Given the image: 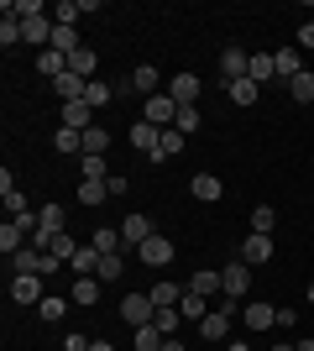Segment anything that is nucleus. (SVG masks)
Returning a JSON list of instances; mask_svg holds the SVG:
<instances>
[{
	"label": "nucleus",
	"mask_w": 314,
	"mask_h": 351,
	"mask_svg": "<svg viewBox=\"0 0 314 351\" xmlns=\"http://www.w3.org/2000/svg\"><path fill=\"white\" fill-rule=\"evenodd\" d=\"M120 320L131 325V330L152 325V320H157V304H152V293H126V299H120Z\"/></svg>",
	"instance_id": "f257e3e1"
},
{
	"label": "nucleus",
	"mask_w": 314,
	"mask_h": 351,
	"mask_svg": "<svg viewBox=\"0 0 314 351\" xmlns=\"http://www.w3.org/2000/svg\"><path fill=\"white\" fill-rule=\"evenodd\" d=\"M142 121H152L157 132H168V126L179 121V100H173V95H152V100L142 105Z\"/></svg>",
	"instance_id": "f03ea898"
},
{
	"label": "nucleus",
	"mask_w": 314,
	"mask_h": 351,
	"mask_svg": "<svg viewBox=\"0 0 314 351\" xmlns=\"http://www.w3.org/2000/svg\"><path fill=\"white\" fill-rule=\"evenodd\" d=\"M246 289H252V267L241 263V257H236V263H231V267H220V293H231V299H241V293H246Z\"/></svg>",
	"instance_id": "7ed1b4c3"
},
{
	"label": "nucleus",
	"mask_w": 314,
	"mask_h": 351,
	"mask_svg": "<svg viewBox=\"0 0 314 351\" xmlns=\"http://www.w3.org/2000/svg\"><path fill=\"white\" fill-rule=\"evenodd\" d=\"M11 299H16V304H42V299H47L42 278H37V273H16V278H11Z\"/></svg>",
	"instance_id": "20e7f679"
},
{
	"label": "nucleus",
	"mask_w": 314,
	"mask_h": 351,
	"mask_svg": "<svg viewBox=\"0 0 314 351\" xmlns=\"http://www.w3.org/2000/svg\"><path fill=\"white\" fill-rule=\"evenodd\" d=\"M152 236H157V231H152L147 215H126V220H120V241H126V252H136L142 241H152Z\"/></svg>",
	"instance_id": "39448f33"
},
{
	"label": "nucleus",
	"mask_w": 314,
	"mask_h": 351,
	"mask_svg": "<svg viewBox=\"0 0 314 351\" xmlns=\"http://www.w3.org/2000/svg\"><path fill=\"white\" fill-rule=\"evenodd\" d=\"M136 263H147V267L173 263V241H168V236H152V241H142V247H136Z\"/></svg>",
	"instance_id": "423d86ee"
},
{
	"label": "nucleus",
	"mask_w": 314,
	"mask_h": 351,
	"mask_svg": "<svg viewBox=\"0 0 314 351\" xmlns=\"http://www.w3.org/2000/svg\"><path fill=\"white\" fill-rule=\"evenodd\" d=\"M246 69H252V53H241V47H225V53H220V79H225V84L246 79Z\"/></svg>",
	"instance_id": "0eeeda50"
},
{
	"label": "nucleus",
	"mask_w": 314,
	"mask_h": 351,
	"mask_svg": "<svg viewBox=\"0 0 314 351\" xmlns=\"http://www.w3.org/2000/svg\"><path fill=\"white\" fill-rule=\"evenodd\" d=\"M241 263L246 267H262V263H272V236H246V241H241Z\"/></svg>",
	"instance_id": "6e6552de"
},
{
	"label": "nucleus",
	"mask_w": 314,
	"mask_h": 351,
	"mask_svg": "<svg viewBox=\"0 0 314 351\" xmlns=\"http://www.w3.org/2000/svg\"><path fill=\"white\" fill-rule=\"evenodd\" d=\"M199 89H205V84H199V73H173L168 95H173L179 105H194V100H199Z\"/></svg>",
	"instance_id": "1a4fd4ad"
},
{
	"label": "nucleus",
	"mask_w": 314,
	"mask_h": 351,
	"mask_svg": "<svg viewBox=\"0 0 314 351\" xmlns=\"http://www.w3.org/2000/svg\"><path fill=\"white\" fill-rule=\"evenodd\" d=\"M63 126H68V132H79V136H84V132H90V126H94V110H90V105H84V100L63 105Z\"/></svg>",
	"instance_id": "9d476101"
},
{
	"label": "nucleus",
	"mask_w": 314,
	"mask_h": 351,
	"mask_svg": "<svg viewBox=\"0 0 314 351\" xmlns=\"http://www.w3.org/2000/svg\"><path fill=\"white\" fill-rule=\"evenodd\" d=\"M241 320H246V330H267V325H278V309L272 304H241Z\"/></svg>",
	"instance_id": "9b49d317"
},
{
	"label": "nucleus",
	"mask_w": 314,
	"mask_h": 351,
	"mask_svg": "<svg viewBox=\"0 0 314 351\" xmlns=\"http://www.w3.org/2000/svg\"><path fill=\"white\" fill-rule=\"evenodd\" d=\"M0 199H5V210H11V215H27V194L16 189V178H11V168H5V173H0Z\"/></svg>",
	"instance_id": "f8f14e48"
},
{
	"label": "nucleus",
	"mask_w": 314,
	"mask_h": 351,
	"mask_svg": "<svg viewBox=\"0 0 314 351\" xmlns=\"http://www.w3.org/2000/svg\"><path fill=\"white\" fill-rule=\"evenodd\" d=\"M37 73H47V79H63V73H68V58H63L58 47H42V53H37Z\"/></svg>",
	"instance_id": "ddd939ff"
},
{
	"label": "nucleus",
	"mask_w": 314,
	"mask_h": 351,
	"mask_svg": "<svg viewBox=\"0 0 314 351\" xmlns=\"http://www.w3.org/2000/svg\"><path fill=\"white\" fill-rule=\"evenodd\" d=\"M53 89L63 95V105L84 100V89H90V79H79V73H63V79H53Z\"/></svg>",
	"instance_id": "4468645a"
},
{
	"label": "nucleus",
	"mask_w": 314,
	"mask_h": 351,
	"mask_svg": "<svg viewBox=\"0 0 314 351\" xmlns=\"http://www.w3.org/2000/svg\"><path fill=\"white\" fill-rule=\"evenodd\" d=\"M42 263H47V252H37V247H21V252L11 257L16 273H37V278H42Z\"/></svg>",
	"instance_id": "2eb2a0df"
},
{
	"label": "nucleus",
	"mask_w": 314,
	"mask_h": 351,
	"mask_svg": "<svg viewBox=\"0 0 314 351\" xmlns=\"http://www.w3.org/2000/svg\"><path fill=\"white\" fill-rule=\"evenodd\" d=\"M131 89L152 100V95H157V69H152V63H136L131 69Z\"/></svg>",
	"instance_id": "dca6fc26"
},
{
	"label": "nucleus",
	"mask_w": 314,
	"mask_h": 351,
	"mask_svg": "<svg viewBox=\"0 0 314 351\" xmlns=\"http://www.w3.org/2000/svg\"><path fill=\"white\" fill-rule=\"evenodd\" d=\"M173 152H183V132H179V126H168V132L157 136V152H147V158L163 162V158H173Z\"/></svg>",
	"instance_id": "f3484780"
},
{
	"label": "nucleus",
	"mask_w": 314,
	"mask_h": 351,
	"mask_svg": "<svg viewBox=\"0 0 314 351\" xmlns=\"http://www.w3.org/2000/svg\"><path fill=\"white\" fill-rule=\"evenodd\" d=\"M47 47H58L63 58H74L79 47H84V43H79V27H53V43H47Z\"/></svg>",
	"instance_id": "a211bd4d"
},
{
	"label": "nucleus",
	"mask_w": 314,
	"mask_h": 351,
	"mask_svg": "<svg viewBox=\"0 0 314 351\" xmlns=\"http://www.w3.org/2000/svg\"><path fill=\"white\" fill-rule=\"evenodd\" d=\"M79 21H84V5H79V0H58V5H53V27H79Z\"/></svg>",
	"instance_id": "6ab92c4d"
},
{
	"label": "nucleus",
	"mask_w": 314,
	"mask_h": 351,
	"mask_svg": "<svg viewBox=\"0 0 314 351\" xmlns=\"http://www.w3.org/2000/svg\"><path fill=\"white\" fill-rule=\"evenodd\" d=\"M189 189H194V199L209 205V199H220V178H215V173H194V178H189Z\"/></svg>",
	"instance_id": "aec40b11"
},
{
	"label": "nucleus",
	"mask_w": 314,
	"mask_h": 351,
	"mask_svg": "<svg viewBox=\"0 0 314 351\" xmlns=\"http://www.w3.org/2000/svg\"><path fill=\"white\" fill-rule=\"evenodd\" d=\"M157 136H163V132H157L152 121H131V142L142 147V152H157Z\"/></svg>",
	"instance_id": "412c9836"
},
{
	"label": "nucleus",
	"mask_w": 314,
	"mask_h": 351,
	"mask_svg": "<svg viewBox=\"0 0 314 351\" xmlns=\"http://www.w3.org/2000/svg\"><path fill=\"white\" fill-rule=\"evenodd\" d=\"M246 79H252V84H267V79H278V58H272V53H262V58H252V69H246Z\"/></svg>",
	"instance_id": "4be33fe9"
},
{
	"label": "nucleus",
	"mask_w": 314,
	"mask_h": 351,
	"mask_svg": "<svg viewBox=\"0 0 314 351\" xmlns=\"http://www.w3.org/2000/svg\"><path fill=\"white\" fill-rule=\"evenodd\" d=\"M110 100H116V89L105 84V79H90V89H84V105H90V110H105Z\"/></svg>",
	"instance_id": "5701e85b"
},
{
	"label": "nucleus",
	"mask_w": 314,
	"mask_h": 351,
	"mask_svg": "<svg viewBox=\"0 0 314 351\" xmlns=\"http://www.w3.org/2000/svg\"><path fill=\"white\" fill-rule=\"evenodd\" d=\"M225 95H231V105H257L262 84H252V79H236V84H225Z\"/></svg>",
	"instance_id": "b1692460"
},
{
	"label": "nucleus",
	"mask_w": 314,
	"mask_h": 351,
	"mask_svg": "<svg viewBox=\"0 0 314 351\" xmlns=\"http://www.w3.org/2000/svg\"><path fill=\"white\" fill-rule=\"evenodd\" d=\"M152 304L157 309H173V304H183V293H179V283H152Z\"/></svg>",
	"instance_id": "393cba45"
},
{
	"label": "nucleus",
	"mask_w": 314,
	"mask_h": 351,
	"mask_svg": "<svg viewBox=\"0 0 314 351\" xmlns=\"http://www.w3.org/2000/svg\"><path fill=\"white\" fill-rule=\"evenodd\" d=\"M272 58H278V79H293V73H304V63H299V47H283V53H272Z\"/></svg>",
	"instance_id": "a878e982"
},
{
	"label": "nucleus",
	"mask_w": 314,
	"mask_h": 351,
	"mask_svg": "<svg viewBox=\"0 0 314 351\" xmlns=\"http://www.w3.org/2000/svg\"><path fill=\"white\" fill-rule=\"evenodd\" d=\"M288 95H293L299 105H309V100H314V73H309V69L293 73V79H288Z\"/></svg>",
	"instance_id": "bb28decb"
},
{
	"label": "nucleus",
	"mask_w": 314,
	"mask_h": 351,
	"mask_svg": "<svg viewBox=\"0 0 314 351\" xmlns=\"http://www.w3.org/2000/svg\"><path fill=\"white\" fill-rule=\"evenodd\" d=\"M74 304H100V278H74Z\"/></svg>",
	"instance_id": "cd10ccee"
},
{
	"label": "nucleus",
	"mask_w": 314,
	"mask_h": 351,
	"mask_svg": "<svg viewBox=\"0 0 314 351\" xmlns=\"http://www.w3.org/2000/svg\"><path fill=\"white\" fill-rule=\"evenodd\" d=\"M183 320H205V315H209V299H205V293H189V289H183Z\"/></svg>",
	"instance_id": "c85d7f7f"
},
{
	"label": "nucleus",
	"mask_w": 314,
	"mask_h": 351,
	"mask_svg": "<svg viewBox=\"0 0 314 351\" xmlns=\"http://www.w3.org/2000/svg\"><path fill=\"white\" fill-rule=\"evenodd\" d=\"M120 273H126V252H105V257H100V283L120 278Z\"/></svg>",
	"instance_id": "c756f323"
},
{
	"label": "nucleus",
	"mask_w": 314,
	"mask_h": 351,
	"mask_svg": "<svg viewBox=\"0 0 314 351\" xmlns=\"http://www.w3.org/2000/svg\"><path fill=\"white\" fill-rule=\"evenodd\" d=\"M68 73H79V79H94V47H79L74 58H68Z\"/></svg>",
	"instance_id": "7c9ffc66"
},
{
	"label": "nucleus",
	"mask_w": 314,
	"mask_h": 351,
	"mask_svg": "<svg viewBox=\"0 0 314 351\" xmlns=\"http://www.w3.org/2000/svg\"><path fill=\"white\" fill-rule=\"evenodd\" d=\"M37 231H53V236H58L63 231V205H42V210H37Z\"/></svg>",
	"instance_id": "2f4dec72"
},
{
	"label": "nucleus",
	"mask_w": 314,
	"mask_h": 351,
	"mask_svg": "<svg viewBox=\"0 0 314 351\" xmlns=\"http://www.w3.org/2000/svg\"><path fill=\"white\" fill-rule=\"evenodd\" d=\"M272 226H278V210H272V205H257L252 210V231L257 236H272Z\"/></svg>",
	"instance_id": "473e14b6"
},
{
	"label": "nucleus",
	"mask_w": 314,
	"mask_h": 351,
	"mask_svg": "<svg viewBox=\"0 0 314 351\" xmlns=\"http://www.w3.org/2000/svg\"><path fill=\"white\" fill-rule=\"evenodd\" d=\"M105 147H110V132H105V126H90V132H84V152H90V158H105Z\"/></svg>",
	"instance_id": "72a5a7b5"
},
{
	"label": "nucleus",
	"mask_w": 314,
	"mask_h": 351,
	"mask_svg": "<svg viewBox=\"0 0 314 351\" xmlns=\"http://www.w3.org/2000/svg\"><path fill=\"white\" fill-rule=\"evenodd\" d=\"M105 194H110V178H105V184H79V205H105Z\"/></svg>",
	"instance_id": "f704fd0d"
},
{
	"label": "nucleus",
	"mask_w": 314,
	"mask_h": 351,
	"mask_svg": "<svg viewBox=\"0 0 314 351\" xmlns=\"http://www.w3.org/2000/svg\"><path fill=\"white\" fill-rule=\"evenodd\" d=\"M53 257H58V263H74V257H79V241L68 231H58V236H53Z\"/></svg>",
	"instance_id": "c9c22d12"
},
{
	"label": "nucleus",
	"mask_w": 314,
	"mask_h": 351,
	"mask_svg": "<svg viewBox=\"0 0 314 351\" xmlns=\"http://www.w3.org/2000/svg\"><path fill=\"white\" fill-rule=\"evenodd\" d=\"M189 293H220V273H194V278H189Z\"/></svg>",
	"instance_id": "e433bc0d"
},
{
	"label": "nucleus",
	"mask_w": 314,
	"mask_h": 351,
	"mask_svg": "<svg viewBox=\"0 0 314 351\" xmlns=\"http://www.w3.org/2000/svg\"><path fill=\"white\" fill-rule=\"evenodd\" d=\"M53 147H58V152H84V136H79V132H68V126H58Z\"/></svg>",
	"instance_id": "4c0bfd02"
},
{
	"label": "nucleus",
	"mask_w": 314,
	"mask_h": 351,
	"mask_svg": "<svg viewBox=\"0 0 314 351\" xmlns=\"http://www.w3.org/2000/svg\"><path fill=\"white\" fill-rule=\"evenodd\" d=\"M94 247H100V252H126V241H120V231L100 226V231H94Z\"/></svg>",
	"instance_id": "58836bf2"
},
{
	"label": "nucleus",
	"mask_w": 314,
	"mask_h": 351,
	"mask_svg": "<svg viewBox=\"0 0 314 351\" xmlns=\"http://www.w3.org/2000/svg\"><path fill=\"white\" fill-rule=\"evenodd\" d=\"M179 320H183V309H157V330H163V336H179Z\"/></svg>",
	"instance_id": "ea45409f"
},
{
	"label": "nucleus",
	"mask_w": 314,
	"mask_h": 351,
	"mask_svg": "<svg viewBox=\"0 0 314 351\" xmlns=\"http://www.w3.org/2000/svg\"><path fill=\"white\" fill-rule=\"evenodd\" d=\"M37 315H42V320H63V315H68V304H63L58 293H47L42 304H37Z\"/></svg>",
	"instance_id": "a19ab883"
},
{
	"label": "nucleus",
	"mask_w": 314,
	"mask_h": 351,
	"mask_svg": "<svg viewBox=\"0 0 314 351\" xmlns=\"http://www.w3.org/2000/svg\"><path fill=\"white\" fill-rule=\"evenodd\" d=\"M173 126H179L183 136H189V132H199V105H179V121H173Z\"/></svg>",
	"instance_id": "79ce46f5"
},
{
	"label": "nucleus",
	"mask_w": 314,
	"mask_h": 351,
	"mask_svg": "<svg viewBox=\"0 0 314 351\" xmlns=\"http://www.w3.org/2000/svg\"><path fill=\"white\" fill-rule=\"evenodd\" d=\"M105 158H90V152H84V184H105Z\"/></svg>",
	"instance_id": "37998d69"
},
{
	"label": "nucleus",
	"mask_w": 314,
	"mask_h": 351,
	"mask_svg": "<svg viewBox=\"0 0 314 351\" xmlns=\"http://www.w3.org/2000/svg\"><path fill=\"white\" fill-rule=\"evenodd\" d=\"M0 43H5V47L21 43V16H5V21H0Z\"/></svg>",
	"instance_id": "c03bdc74"
},
{
	"label": "nucleus",
	"mask_w": 314,
	"mask_h": 351,
	"mask_svg": "<svg viewBox=\"0 0 314 351\" xmlns=\"http://www.w3.org/2000/svg\"><path fill=\"white\" fill-rule=\"evenodd\" d=\"M94 346V341H84V336H79V330H74V336H68V341H63V351H90Z\"/></svg>",
	"instance_id": "a18cd8bd"
},
{
	"label": "nucleus",
	"mask_w": 314,
	"mask_h": 351,
	"mask_svg": "<svg viewBox=\"0 0 314 351\" xmlns=\"http://www.w3.org/2000/svg\"><path fill=\"white\" fill-rule=\"evenodd\" d=\"M299 43H304V47H314V21H304V27H299Z\"/></svg>",
	"instance_id": "49530a36"
},
{
	"label": "nucleus",
	"mask_w": 314,
	"mask_h": 351,
	"mask_svg": "<svg viewBox=\"0 0 314 351\" xmlns=\"http://www.w3.org/2000/svg\"><path fill=\"white\" fill-rule=\"evenodd\" d=\"M163 351H183V341H179V336H168V341H163Z\"/></svg>",
	"instance_id": "de8ad7c7"
},
{
	"label": "nucleus",
	"mask_w": 314,
	"mask_h": 351,
	"mask_svg": "<svg viewBox=\"0 0 314 351\" xmlns=\"http://www.w3.org/2000/svg\"><path fill=\"white\" fill-rule=\"evenodd\" d=\"M225 351H252V346H246V341H225Z\"/></svg>",
	"instance_id": "09e8293b"
},
{
	"label": "nucleus",
	"mask_w": 314,
	"mask_h": 351,
	"mask_svg": "<svg viewBox=\"0 0 314 351\" xmlns=\"http://www.w3.org/2000/svg\"><path fill=\"white\" fill-rule=\"evenodd\" d=\"M90 351H116V346H110V341H94V346Z\"/></svg>",
	"instance_id": "8fccbe9b"
},
{
	"label": "nucleus",
	"mask_w": 314,
	"mask_h": 351,
	"mask_svg": "<svg viewBox=\"0 0 314 351\" xmlns=\"http://www.w3.org/2000/svg\"><path fill=\"white\" fill-rule=\"evenodd\" d=\"M299 351H314V341H309V336H304V341H299Z\"/></svg>",
	"instance_id": "3c124183"
},
{
	"label": "nucleus",
	"mask_w": 314,
	"mask_h": 351,
	"mask_svg": "<svg viewBox=\"0 0 314 351\" xmlns=\"http://www.w3.org/2000/svg\"><path fill=\"white\" fill-rule=\"evenodd\" d=\"M309 304H314V283H309Z\"/></svg>",
	"instance_id": "603ef678"
}]
</instances>
